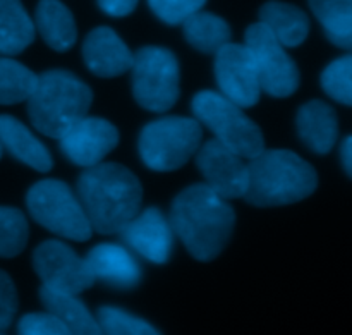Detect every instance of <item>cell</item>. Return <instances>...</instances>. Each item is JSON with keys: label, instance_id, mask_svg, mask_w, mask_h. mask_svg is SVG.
Here are the masks:
<instances>
[{"label": "cell", "instance_id": "36", "mask_svg": "<svg viewBox=\"0 0 352 335\" xmlns=\"http://www.w3.org/2000/svg\"><path fill=\"white\" fill-rule=\"evenodd\" d=\"M0 335H6V334H3V332H0Z\"/></svg>", "mask_w": 352, "mask_h": 335}, {"label": "cell", "instance_id": "20", "mask_svg": "<svg viewBox=\"0 0 352 335\" xmlns=\"http://www.w3.org/2000/svg\"><path fill=\"white\" fill-rule=\"evenodd\" d=\"M260 23L285 48L299 47L309 34V17L305 10L287 2L270 0L263 3L260 9Z\"/></svg>", "mask_w": 352, "mask_h": 335}, {"label": "cell", "instance_id": "7", "mask_svg": "<svg viewBox=\"0 0 352 335\" xmlns=\"http://www.w3.org/2000/svg\"><path fill=\"white\" fill-rule=\"evenodd\" d=\"M26 205L34 222L55 236L85 243L93 229L78 195L58 179H43L30 188Z\"/></svg>", "mask_w": 352, "mask_h": 335}, {"label": "cell", "instance_id": "11", "mask_svg": "<svg viewBox=\"0 0 352 335\" xmlns=\"http://www.w3.org/2000/svg\"><path fill=\"white\" fill-rule=\"evenodd\" d=\"M215 79L220 95L243 109L260 102L261 85L246 45L227 43L215 54Z\"/></svg>", "mask_w": 352, "mask_h": 335}, {"label": "cell", "instance_id": "32", "mask_svg": "<svg viewBox=\"0 0 352 335\" xmlns=\"http://www.w3.org/2000/svg\"><path fill=\"white\" fill-rule=\"evenodd\" d=\"M100 9L112 17H126L136 9L140 0H96Z\"/></svg>", "mask_w": 352, "mask_h": 335}, {"label": "cell", "instance_id": "35", "mask_svg": "<svg viewBox=\"0 0 352 335\" xmlns=\"http://www.w3.org/2000/svg\"><path fill=\"white\" fill-rule=\"evenodd\" d=\"M2 153H3V148H2V144H0V158H2Z\"/></svg>", "mask_w": 352, "mask_h": 335}, {"label": "cell", "instance_id": "16", "mask_svg": "<svg viewBox=\"0 0 352 335\" xmlns=\"http://www.w3.org/2000/svg\"><path fill=\"white\" fill-rule=\"evenodd\" d=\"M93 279L117 289H133L141 281V267L126 246L102 243L86 255Z\"/></svg>", "mask_w": 352, "mask_h": 335}, {"label": "cell", "instance_id": "17", "mask_svg": "<svg viewBox=\"0 0 352 335\" xmlns=\"http://www.w3.org/2000/svg\"><path fill=\"white\" fill-rule=\"evenodd\" d=\"M298 133L302 143L318 155H327L336 147L339 138L337 114L329 103L311 100L298 110Z\"/></svg>", "mask_w": 352, "mask_h": 335}, {"label": "cell", "instance_id": "31", "mask_svg": "<svg viewBox=\"0 0 352 335\" xmlns=\"http://www.w3.org/2000/svg\"><path fill=\"white\" fill-rule=\"evenodd\" d=\"M17 291L12 279L0 270V332H6L14 322V316L17 313Z\"/></svg>", "mask_w": 352, "mask_h": 335}, {"label": "cell", "instance_id": "23", "mask_svg": "<svg viewBox=\"0 0 352 335\" xmlns=\"http://www.w3.org/2000/svg\"><path fill=\"white\" fill-rule=\"evenodd\" d=\"M182 30L188 43L203 54H217L220 48L230 43L232 36V31L226 19L205 10H199L184 21Z\"/></svg>", "mask_w": 352, "mask_h": 335}, {"label": "cell", "instance_id": "6", "mask_svg": "<svg viewBox=\"0 0 352 335\" xmlns=\"http://www.w3.org/2000/svg\"><path fill=\"white\" fill-rule=\"evenodd\" d=\"M192 114L201 126L208 127L215 140L251 160L265 150V138L260 126L219 91H199L192 98Z\"/></svg>", "mask_w": 352, "mask_h": 335}, {"label": "cell", "instance_id": "5", "mask_svg": "<svg viewBox=\"0 0 352 335\" xmlns=\"http://www.w3.org/2000/svg\"><path fill=\"white\" fill-rule=\"evenodd\" d=\"M203 126L192 117L167 116L148 122L140 134V157L155 172L184 167L201 147Z\"/></svg>", "mask_w": 352, "mask_h": 335}, {"label": "cell", "instance_id": "29", "mask_svg": "<svg viewBox=\"0 0 352 335\" xmlns=\"http://www.w3.org/2000/svg\"><path fill=\"white\" fill-rule=\"evenodd\" d=\"M205 3L206 0H148L155 16L170 26L184 24L192 14L203 10Z\"/></svg>", "mask_w": 352, "mask_h": 335}, {"label": "cell", "instance_id": "4", "mask_svg": "<svg viewBox=\"0 0 352 335\" xmlns=\"http://www.w3.org/2000/svg\"><path fill=\"white\" fill-rule=\"evenodd\" d=\"M93 91L76 74L52 69L38 76L36 86L28 98L31 124L48 138H58L74 122L88 116Z\"/></svg>", "mask_w": 352, "mask_h": 335}, {"label": "cell", "instance_id": "2", "mask_svg": "<svg viewBox=\"0 0 352 335\" xmlns=\"http://www.w3.org/2000/svg\"><path fill=\"white\" fill-rule=\"evenodd\" d=\"M78 198L91 229L103 236L120 230L140 213L143 188L133 172L120 164L102 162L85 169L78 179Z\"/></svg>", "mask_w": 352, "mask_h": 335}, {"label": "cell", "instance_id": "13", "mask_svg": "<svg viewBox=\"0 0 352 335\" xmlns=\"http://www.w3.org/2000/svg\"><path fill=\"white\" fill-rule=\"evenodd\" d=\"M196 165L205 184L226 199L244 198L248 189V162L217 140L206 141L196 153Z\"/></svg>", "mask_w": 352, "mask_h": 335}, {"label": "cell", "instance_id": "26", "mask_svg": "<svg viewBox=\"0 0 352 335\" xmlns=\"http://www.w3.org/2000/svg\"><path fill=\"white\" fill-rule=\"evenodd\" d=\"M329 40L352 31V0H308Z\"/></svg>", "mask_w": 352, "mask_h": 335}, {"label": "cell", "instance_id": "12", "mask_svg": "<svg viewBox=\"0 0 352 335\" xmlns=\"http://www.w3.org/2000/svg\"><path fill=\"white\" fill-rule=\"evenodd\" d=\"M58 144L72 164L89 169L102 164L116 150L119 131L107 119L85 116L58 138Z\"/></svg>", "mask_w": 352, "mask_h": 335}, {"label": "cell", "instance_id": "27", "mask_svg": "<svg viewBox=\"0 0 352 335\" xmlns=\"http://www.w3.org/2000/svg\"><path fill=\"white\" fill-rule=\"evenodd\" d=\"M322 86L330 98L352 107V54L327 65L322 74Z\"/></svg>", "mask_w": 352, "mask_h": 335}, {"label": "cell", "instance_id": "21", "mask_svg": "<svg viewBox=\"0 0 352 335\" xmlns=\"http://www.w3.org/2000/svg\"><path fill=\"white\" fill-rule=\"evenodd\" d=\"M34 34V23L21 0H0V55H19L33 43Z\"/></svg>", "mask_w": 352, "mask_h": 335}, {"label": "cell", "instance_id": "15", "mask_svg": "<svg viewBox=\"0 0 352 335\" xmlns=\"http://www.w3.org/2000/svg\"><path fill=\"white\" fill-rule=\"evenodd\" d=\"M82 58L95 76L117 78L131 71L134 54L112 28L98 26L85 38Z\"/></svg>", "mask_w": 352, "mask_h": 335}, {"label": "cell", "instance_id": "1", "mask_svg": "<svg viewBox=\"0 0 352 335\" xmlns=\"http://www.w3.org/2000/svg\"><path fill=\"white\" fill-rule=\"evenodd\" d=\"M170 226L186 250L199 261H212L227 246L236 226L229 199L206 184H192L172 202Z\"/></svg>", "mask_w": 352, "mask_h": 335}, {"label": "cell", "instance_id": "28", "mask_svg": "<svg viewBox=\"0 0 352 335\" xmlns=\"http://www.w3.org/2000/svg\"><path fill=\"white\" fill-rule=\"evenodd\" d=\"M96 318L105 335H160L153 325L144 322L143 318L113 306L100 308Z\"/></svg>", "mask_w": 352, "mask_h": 335}, {"label": "cell", "instance_id": "25", "mask_svg": "<svg viewBox=\"0 0 352 335\" xmlns=\"http://www.w3.org/2000/svg\"><path fill=\"white\" fill-rule=\"evenodd\" d=\"M30 227L21 210L0 206V258H14L28 244Z\"/></svg>", "mask_w": 352, "mask_h": 335}, {"label": "cell", "instance_id": "14", "mask_svg": "<svg viewBox=\"0 0 352 335\" xmlns=\"http://www.w3.org/2000/svg\"><path fill=\"white\" fill-rule=\"evenodd\" d=\"M120 236L129 250L136 251L151 263L164 265L170 260L174 229L170 220L155 206L140 210V213L120 230Z\"/></svg>", "mask_w": 352, "mask_h": 335}, {"label": "cell", "instance_id": "33", "mask_svg": "<svg viewBox=\"0 0 352 335\" xmlns=\"http://www.w3.org/2000/svg\"><path fill=\"white\" fill-rule=\"evenodd\" d=\"M340 157H342L344 169H346L347 174L352 177V136L344 140L342 148H340Z\"/></svg>", "mask_w": 352, "mask_h": 335}, {"label": "cell", "instance_id": "30", "mask_svg": "<svg viewBox=\"0 0 352 335\" xmlns=\"http://www.w3.org/2000/svg\"><path fill=\"white\" fill-rule=\"evenodd\" d=\"M17 335H71L54 313H28L17 323Z\"/></svg>", "mask_w": 352, "mask_h": 335}, {"label": "cell", "instance_id": "8", "mask_svg": "<svg viewBox=\"0 0 352 335\" xmlns=\"http://www.w3.org/2000/svg\"><path fill=\"white\" fill-rule=\"evenodd\" d=\"M129 72L133 74V95L143 109L160 114L177 103L181 69L174 52L155 45L140 48Z\"/></svg>", "mask_w": 352, "mask_h": 335}, {"label": "cell", "instance_id": "9", "mask_svg": "<svg viewBox=\"0 0 352 335\" xmlns=\"http://www.w3.org/2000/svg\"><path fill=\"white\" fill-rule=\"evenodd\" d=\"M244 38L256 67L261 91L275 98L294 95L299 86V69L284 45L260 21L248 28Z\"/></svg>", "mask_w": 352, "mask_h": 335}, {"label": "cell", "instance_id": "22", "mask_svg": "<svg viewBox=\"0 0 352 335\" xmlns=\"http://www.w3.org/2000/svg\"><path fill=\"white\" fill-rule=\"evenodd\" d=\"M40 299L47 312L54 313L64 322L71 335H105L98 318L89 313L78 296L60 294L41 288Z\"/></svg>", "mask_w": 352, "mask_h": 335}, {"label": "cell", "instance_id": "18", "mask_svg": "<svg viewBox=\"0 0 352 335\" xmlns=\"http://www.w3.org/2000/svg\"><path fill=\"white\" fill-rule=\"evenodd\" d=\"M0 144L14 158L36 172H48L54 165L48 148L12 116H0Z\"/></svg>", "mask_w": 352, "mask_h": 335}, {"label": "cell", "instance_id": "3", "mask_svg": "<svg viewBox=\"0 0 352 335\" xmlns=\"http://www.w3.org/2000/svg\"><path fill=\"white\" fill-rule=\"evenodd\" d=\"M316 186V171L294 151L263 150L248 160L244 198L254 206L292 205L311 196Z\"/></svg>", "mask_w": 352, "mask_h": 335}, {"label": "cell", "instance_id": "10", "mask_svg": "<svg viewBox=\"0 0 352 335\" xmlns=\"http://www.w3.org/2000/svg\"><path fill=\"white\" fill-rule=\"evenodd\" d=\"M33 267L41 288L69 296H79L95 284L85 258L58 239L41 243L33 253Z\"/></svg>", "mask_w": 352, "mask_h": 335}, {"label": "cell", "instance_id": "19", "mask_svg": "<svg viewBox=\"0 0 352 335\" xmlns=\"http://www.w3.org/2000/svg\"><path fill=\"white\" fill-rule=\"evenodd\" d=\"M34 30L55 52L71 50L78 40L72 12L60 0H40L34 10Z\"/></svg>", "mask_w": 352, "mask_h": 335}, {"label": "cell", "instance_id": "24", "mask_svg": "<svg viewBox=\"0 0 352 335\" xmlns=\"http://www.w3.org/2000/svg\"><path fill=\"white\" fill-rule=\"evenodd\" d=\"M38 76L21 62L0 57V105L28 102L36 86Z\"/></svg>", "mask_w": 352, "mask_h": 335}, {"label": "cell", "instance_id": "34", "mask_svg": "<svg viewBox=\"0 0 352 335\" xmlns=\"http://www.w3.org/2000/svg\"><path fill=\"white\" fill-rule=\"evenodd\" d=\"M333 45H337L339 48H344V50H349L352 52V31L351 33L344 34V36H337V38H332Z\"/></svg>", "mask_w": 352, "mask_h": 335}]
</instances>
